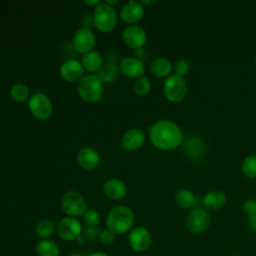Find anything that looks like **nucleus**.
Masks as SVG:
<instances>
[{"label": "nucleus", "instance_id": "nucleus-1", "mask_svg": "<svg viewBox=\"0 0 256 256\" xmlns=\"http://www.w3.org/2000/svg\"><path fill=\"white\" fill-rule=\"evenodd\" d=\"M151 143L160 150H173L183 144L184 135L181 128L173 121L161 119L149 129Z\"/></svg>", "mask_w": 256, "mask_h": 256}, {"label": "nucleus", "instance_id": "nucleus-2", "mask_svg": "<svg viewBox=\"0 0 256 256\" xmlns=\"http://www.w3.org/2000/svg\"><path fill=\"white\" fill-rule=\"evenodd\" d=\"M134 220V212L130 207L117 205L108 212L106 226L115 234H123L132 228Z\"/></svg>", "mask_w": 256, "mask_h": 256}, {"label": "nucleus", "instance_id": "nucleus-3", "mask_svg": "<svg viewBox=\"0 0 256 256\" xmlns=\"http://www.w3.org/2000/svg\"><path fill=\"white\" fill-rule=\"evenodd\" d=\"M78 93L80 97L89 103L98 101L104 92L103 82L97 74L85 75L78 82Z\"/></svg>", "mask_w": 256, "mask_h": 256}, {"label": "nucleus", "instance_id": "nucleus-4", "mask_svg": "<svg viewBox=\"0 0 256 256\" xmlns=\"http://www.w3.org/2000/svg\"><path fill=\"white\" fill-rule=\"evenodd\" d=\"M94 25L101 32H110L117 23V13L113 6L105 2H100L94 10Z\"/></svg>", "mask_w": 256, "mask_h": 256}, {"label": "nucleus", "instance_id": "nucleus-5", "mask_svg": "<svg viewBox=\"0 0 256 256\" xmlns=\"http://www.w3.org/2000/svg\"><path fill=\"white\" fill-rule=\"evenodd\" d=\"M61 207L66 215L75 218L83 216L87 210L84 197L75 190L64 193L61 199Z\"/></svg>", "mask_w": 256, "mask_h": 256}, {"label": "nucleus", "instance_id": "nucleus-6", "mask_svg": "<svg viewBox=\"0 0 256 256\" xmlns=\"http://www.w3.org/2000/svg\"><path fill=\"white\" fill-rule=\"evenodd\" d=\"M211 223V216L207 209L195 206L186 218V228L193 234H200L206 231Z\"/></svg>", "mask_w": 256, "mask_h": 256}, {"label": "nucleus", "instance_id": "nucleus-7", "mask_svg": "<svg viewBox=\"0 0 256 256\" xmlns=\"http://www.w3.org/2000/svg\"><path fill=\"white\" fill-rule=\"evenodd\" d=\"M163 93L165 98L173 103L181 102L187 94V84L182 77L170 75L163 84Z\"/></svg>", "mask_w": 256, "mask_h": 256}, {"label": "nucleus", "instance_id": "nucleus-8", "mask_svg": "<svg viewBox=\"0 0 256 256\" xmlns=\"http://www.w3.org/2000/svg\"><path fill=\"white\" fill-rule=\"evenodd\" d=\"M28 108L32 115L38 120L49 119L53 112L51 100L42 92H36L30 96L28 100Z\"/></svg>", "mask_w": 256, "mask_h": 256}, {"label": "nucleus", "instance_id": "nucleus-9", "mask_svg": "<svg viewBox=\"0 0 256 256\" xmlns=\"http://www.w3.org/2000/svg\"><path fill=\"white\" fill-rule=\"evenodd\" d=\"M83 232L81 222L75 217H64L62 218L56 227V233L58 237L65 241H73L80 238Z\"/></svg>", "mask_w": 256, "mask_h": 256}, {"label": "nucleus", "instance_id": "nucleus-10", "mask_svg": "<svg viewBox=\"0 0 256 256\" xmlns=\"http://www.w3.org/2000/svg\"><path fill=\"white\" fill-rule=\"evenodd\" d=\"M152 242L150 231L144 226H137L133 228L128 235V244L135 252L146 251Z\"/></svg>", "mask_w": 256, "mask_h": 256}, {"label": "nucleus", "instance_id": "nucleus-11", "mask_svg": "<svg viewBox=\"0 0 256 256\" xmlns=\"http://www.w3.org/2000/svg\"><path fill=\"white\" fill-rule=\"evenodd\" d=\"M96 38L93 31L88 27L79 28L73 35L72 45L73 48L79 53H87L93 50Z\"/></svg>", "mask_w": 256, "mask_h": 256}, {"label": "nucleus", "instance_id": "nucleus-12", "mask_svg": "<svg viewBox=\"0 0 256 256\" xmlns=\"http://www.w3.org/2000/svg\"><path fill=\"white\" fill-rule=\"evenodd\" d=\"M123 42L132 49H141L147 40L145 30L137 25H129L122 31Z\"/></svg>", "mask_w": 256, "mask_h": 256}, {"label": "nucleus", "instance_id": "nucleus-13", "mask_svg": "<svg viewBox=\"0 0 256 256\" xmlns=\"http://www.w3.org/2000/svg\"><path fill=\"white\" fill-rule=\"evenodd\" d=\"M183 152L185 156L191 161H201L204 157L206 145L202 138L193 136L185 138L183 144Z\"/></svg>", "mask_w": 256, "mask_h": 256}, {"label": "nucleus", "instance_id": "nucleus-14", "mask_svg": "<svg viewBox=\"0 0 256 256\" xmlns=\"http://www.w3.org/2000/svg\"><path fill=\"white\" fill-rule=\"evenodd\" d=\"M60 74L67 82H79L84 77V67L76 59H67L60 65Z\"/></svg>", "mask_w": 256, "mask_h": 256}, {"label": "nucleus", "instance_id": "nucleus-15", "mask_svg": "<svg viewBox=\"0 0 256 256\" xmlns=\"http://www.w3.org/2000/svg\"><path fill=\"white\" fill-rule=\"evenodd\" d=\"M144 15V7L139 1L129 0L121 9L120 16L122 21L127 24H134L142 19Z\"/></svg>", "mask_w": 256, "mask_h": 256}, {"label": "nucleus", "instance_id": "nucleus-16", "mask_svg": "<svg viewBox=\"0 0 256 256\" xmlns=\"http://www.w3.org/2000/svg\"><path fill=\"white\" fill-rule=\"evenodd\" d=\"M120 71L129 78H139L145 71V65L140 58L127 56L120 62Z\"/></svg>", "mask_w": 256, "mask_h": 256}, {"label": "nucleus", "instance_id": "nucleus-17", "mask_svg": "<svg viewBox=\"0 0 256 256\" xmlns=\"http://www.w3.org/2000/svg\"><path fill=\"white\" fill-rule=\"evenodd\" d=\"M146 137L142 129L134 127L128 129L121 138V144L122 146L127 150H137L140 147L143 146L145 143Z\"/></svg>", "mask_w": 256, "mask_h": 256}, {"label": "nucleus", "instance_id": "nucleus-18", "mask_svg": "<svg viewBox=\"0 0 256 256\" xmlns=\"http://www.w3.org/2000/svg\"><path fill=\"white\" fill-rule=\"evenodd\" d=\"M78 164L85 170H93L100 163V156L98 152L91 147L81 148L76 155Z\"/></svg>", "mask_w": 256, "mask_h": 256}, {"label": "nucleus", "instance_id": "nucleus-19", "mask_svg": "<svg viewBox=\"0 0 256 256\" xmlns=\"http://www.w3.org/2000/svg\"><path fill=\"white\" fill-rule=\"evenodd\" d=\"M104 194L111 200H120L127 194L126 184L117 178L108 179L103 185Z\"/></svg>", "mask_w": 256, "mask_h": 256}, {"label": "nucleus", "instance_id": "nucleus-20", "mask_svg": "<svg viewBox=\"0 0 256 256\" xmlns=\"http://www.w3.org/2000/svg\"><path fill=\"white\" fill-rule=\"evenodd\" d=\"M201 202L207 210H219L226 204V195L221 190H211L203 196Z\"/></svg>", "mask_w": 256, "mask_h": 256}, {"label": "nucleus", "instance_id": "nucleus-21", "mask_svg": "<svg viewBox=\"0 0 256 256\" xmlns=\"http://www.w3.org/2000/svg\"><path fill=\"white\" fill-rule=\"evenodd\" d=\"M103 58L102 55L95 50L87 52L82 57V65L84 70L90 72V74H94L98 72L103 65Z\"/></svg>", "mask_w": 256, "mask_h": 256}, {"label": "nucleus", "instance_id": "nucleus-22", "mask_svg": "<svg viewBox=\"0 0 256 256\" xmlns=\"http://www.w3.org/2000/svg\"><path fill=\"white\" fill-rule=\"evenodd\" d=\"M173 70L172 63L164 57H157L153 59L150 63V71L151 73L159 78L167 77Z\"/></svg>", "mask_w": 256, "mask_h": 256}, {"label": "nucleus", "instance_id": "nucleus-23", "mask_svg": "<svg viewBox=\"0 0 256 256\" xmlns=\"http://www.w3.org/2000/svg\"><path fill=\"white\" fill-rule=\"evenodd\" d=\"M174 201L181 209H192L196 205V197L189 189H179L174 194Z\"/></svg>", "mask_w": 256, "mask_h": 256}, {"label": "nucleus", "instance_id": "nucleus-24", "mask_svg": "<svg viewBox=\"0 0 256 256\" xmlns=\"http://www.w3.org/2000/svg\"><path fill=\"white\" fill-rule=\"evenodd\" d=\"M38 256H59L60 249L56 242L50 239H41L35 247Z\"/></svg>", "mask_w": 256, "mask_h": 256}, {"label": "nucleus", "instance_id": "nucleus-25", "mask_svg": "<svg viewBox=\"0 0 256 256\" xmlns=\"http://www.w3.org/2000/svg\"><path fill=\"white\" fill-rule=\"evenodd\" d=\"M97 75L103 83H111L117 79L119 69L114 63L107 62L102 65L100 70L97 72Z\"/></svg>", "mask_w": 256, "mask_h": 256}, {"label": "nucleus", "instance_id": "nucleus-26", "mask_svg": "<svg viewBox=\"0 0 256 256\" xmlns=\"http://www.w3.org/2000/svg\"><path fill=\"white\" fill-rule=\"evenodd\" d=\"M10 97L17 101V102H23L30 98V90L26 84L23 83H15L10 88Z\"/></svg>", "mask_w": 256, "mask_h": 256}, {"label": "nucleus", "instance_id": "nucleus-27", "mask_svg": "<svg viewBox=\"0 0 256 256\" xmlns=\"http://www.w3.org/2000/svg\"><path fill=\"white\" fill-rule=\"evenodd\" d=\"M35 230L36 234L41 239H49L55 230L54 223L50 219H42L36 224Z\"/></svg>", "mask_w": 256, "mask_h": 256}, {"label": "nucleus", "instance_id": "nucleus-28", "mask_svg": "<svg viewBox=\"0 0 256 256\" xmlns=\"http://www.w3.org/2000/svg\"><path fill=\"white\" fill-rule=\"evenodd\" d=\"M241 169L245 177L248 179L256 178V156L248 155L246 156L241 164Z\"/></svg>", "mask_w": 256, "mask_h": 256}, {"label": "nucleus", "instance_id": "nucleus-29", "mask_svg": "<svg viewBox=\"0 0 256 256\" xmlns=\"http://www.w3.org/2000/svg\"><path fill=\"white\" fill-rule=\"evenodd\" d=\"M151 87H152V84H151L150 79L148 77H144V76L137 78L133 85L135 93L140 96L146 95L151 90Z\"/></svg>", "mask_w": 256, "mask_h": 256}, {"label": "nucleus", "instance_id": "nucleus-30", "mask_svg": "<svg viewBox=\"0 0 256 256\" xmlns=\"http://www.w3.org/2000/svg\"><path fill=\"white\" fill-rule=\"evenodd\" d=\"M173 70H174L175 75H177V76L183 78V76L187 75L188 72L190 71V63H189L188 60H186V59H184V58L178 59V60L174 63Z\"/></svg>", "mask_w": 256, "mask_h": 256}, {"label": "nucleus", "instance_id": "nucleus-31", "mask_svg": "<svg viewBox=\"0 0 256 256\" xmlns=\"http://www.w3.org/2000/svg\"><path fill=\"white\" fill-rule=\"evenodd\" d=\"M82 217L87 226H97L100 221V215L95 209H87Z\"/></svg>", "mask_w": 256, "mask_h": 256}, {"label": "nucleus", "instance_id": "nucleus-32", "mask_svg": "<svg viewBox=\"0 0 256 256\" xmlns=\"http://www.w3.org/2000/svg\"><path fill=\"white\" fill-rule=\"evenodd\" d=\"M242 210L247 217H250L256 213V200L248 198L243 202Z\"/></svg>", "mask_w": 256, "mask_h": 256}, {"label": "nucleus", "instance_id": "nucleus-33", "mask_svg": "<svg viewBox=\"0 0 256 256\" xmlns=\"http://www.w3.org/2000/svg\"><path fill=\"white\" fill-rule=\"evenodd\" d=\"M115 233H113L111 230H109L108 228L107 229H103L101 230V233H100V236H99V241L104 244V245H110L114 242L115 240Z\"/></svg>", "mask_w": 256, "mask_h": 256}, {"label": "nucleus", "instance_id": "nucleus-34", "mask_svg": "<svg viewBox=\"0 0 256 256\" xmlns=\"http://www.w3.org/2000/svg\"><path fill=\"white\" fill-rule=\"evenodd\" d=\"M101 233V229L97 226H86V228L84 229V234L87 238L95 240V239H99Z\"/></svg>", "mask_w": 256, "mask_h": 256}, {"label": "nucleus", "instance_id": "nucleus-35", "mask_svg": "<svg viewBox=\"0 0 256 256\" xmlns=\"http://www.w3.org/2000/svg\"><path fill=\"white\" fill-rule=\"evenodd\" d=\"M248 224L252 230L256 231V213L254 215L248 217Z\"/></svg>", "mask_w": 256, "mask_h": 256}, {"label": "nucleus", "instance_id": "nucleus-36", "mask_svg": "<svg viewBox=\"0 0 256 256\" xmlns=\"http://www.w3.org/2000/svg\"><path fill=\"white\" fill-rule=\"evenodd\" d=\"M92 24H94L93 16H91V15H86V16H84V26L90 28V26H91Z\"/></svg>", "mask_w": 256, "mask_h": 256}, {"label": "nucleus", "instance_id": "nucleus-37", "mask_svg": "<svg viewBox=\"0 0 256 256\" xmlns=\"http://www.w3.org/2000/svg\"><path fill=\"white\" fill-rule=\"evenodd\" d=\"M87 256H109L108 254H106L105 252H102V251H95L93 253H90L89 255Z\"/></svg>", "mask_w": 256, "mask_h": 256}, {"label": "nucleus", "instance_id": "nucleus-38", "mask_svg": "<svg viewBox=\"0 0 256 256\" xmlns=\"http://www.w3.org/2000/svg\"><path fill=\"white\" fill-rule=\"evenodd\" d=\"M83 3H84V4H87V5H96V6H97V5L100 3V1H99V0H94V1H91V0H84Z\"/></svg>", "mask_w": 256, "mask_h": 256}, {"label": "nucleus", "instance_id": "nucleus-39", "mask_svg": "<svg viewBox=\"0 0 256 256\" xmlns=\"http://www.w3.org/2000/svg\"><path fill=\"white\" fill-rule=\"evenodd\" d=\"M140 3L141 4H145V5H153V4H155L156 3V0H151V1H147V0H141L140 1Z\"/></svg>", "mask_w": 256, "mask_h": 256}, {"label": "nucleus", "instance_id": "nucleus-40", "mask_svg": "<svg viewBox=\"0 0 256 256\" xmlns=\"http://www.w3.org/2000/svg\"><path fill=\"white\" fill-rule=\"evenodd\" d=\"M105 3H107L108 5H113V4H116V3H118V0H105L104 1Z\"/></svg>", "mask_w": 256, "mask_h": 256}, {"label": "nucleus", "instance_id": "nucleus-41", "mask_svg": "<svg viewBox=\"0 0 256 256\" xmlns=\"http://www.w3.org/2000/svg\"><path fill=\"white\" fill-rule=\"evenodd\" d=\"M69 256H83L82 254H79V253H72V254H70Z\"/></svg>", "mask_w": 256, "mask_h": 256}, {"label": "nucleus", "instance_id": "nucleus-42", "mask_svg": "<svg viewBox=\"0 0 256 256\" xmlns=\"http://www.w3.org/2000/svg\"><path fill=\"white\" fill-rule=\"evenodd\" d=\"M254 60H255V63H256V54H255V57H254Z\"/></svg>", "mask_w": 256, "mask_h": 256}, {"label": "nucleus", "instance_id": "nucleus-43", "mask_svg": "<svg viewBox=\"0 0 256 256\" xmlns=\"http://www.w3.org/2000/svg\"><path fill=\"white\" fill-rule=\"evenodd\" d=\"M238 256H239V255H238Z\"/></svg>", "mask_w": 256, "mask_h": 256}]
</instances>
